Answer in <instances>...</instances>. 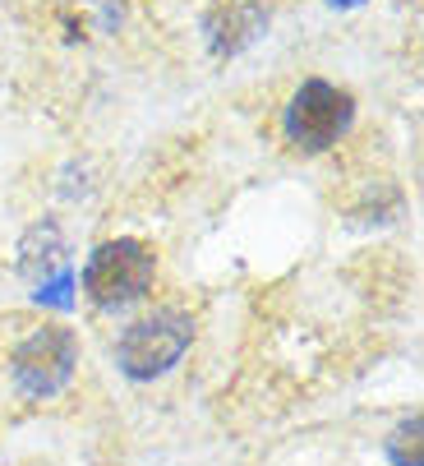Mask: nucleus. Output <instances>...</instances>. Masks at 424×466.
Segmentation results:
<instances>
[{
    "label": "nucleus",
    "mask_w": 424,
    "mask_h": 466,
    "mask_svg": "<svg viewBox=\"0 0 424 466\" xmlns=\"http://www.w3.org/2000/svg\"><path fill=\"white\" fill-rule=\"evenodd\" d=\"M189 347H194V319H189V309L157 305L148 314H138L116 338V370L129 383H153V379L171 374L185 360Z\"/></svg>",
    "instance_id": "obj_1"
},
{
    "label": "nucleus",
    "mask_w": 424,
    "mask_h": 466,
    "mask_svg": "<svg viewBox=\"0 0 424 466\" xmlns=\"http://www.w3.org/2000/svg\"><path fill=\"white\" fill-rule=\"evenodd\" d=\"M350 125H356V97H350V88L332 84V79H300L296 93L287 97V106H281V135H287V144L296 153H328L337 148Z\"/></svg>",
    "instance_id": "obj_2"
},
{
    "label": "nucleus",
    "mask_w": 424,
    "mask_h": 466,
    "mask_svg": "<svg viewBox=\"0 0 424 466\" xmlns=\"http://www.w3.org/2000/svg\"><path fill=\"white\" fill-rule=\"evenodd\" d=\"M79 370V332L69 323H33L10 351V383L28 402L65 392Z\"/></svg>",
    "instance_id": "obj_3"
},
{
    "label": "nucleus",
    "mask_w": 424,
    "mask_h": 466,
    "mask_svg": "<svg viewBox=\"0 0 424 466\" xmlns=\"http://www.w3.org/2000/svg\"><path fill=\"white\" fill-rule=\"evenodd\" d=\"M153 278H157L153 245L138 240V236H116V240H102L88 254V263H84V296L97 309H125V305L144 300L153 291Z\"/></svg>",
    "instance_id": "obj_4"
},
{
    "label": "nucleus",
    "mask_w": 424,
    "mask_h": 466,
    "mask_svg": "<svg viewBox=\"0 0 424 466\" xmlns=\"http://www.w3.org/2000/svg\"><path fill=\"white\" fill-rule=\"evenodd\" d=\"M272 24V0H207L203 10V37L217 60L245 56Z\"/></svg>",
    "instance_id": "obj_5"
},
{
    "label": "nucleus",
    "mask_w": 424,
    "mask_h": 466,
    "mask_svg": "<svg viewBox=\"0 0 424 466\" xmlns=\"http://www.w3.org/2000/svg\"><path fill=\"white\" fill-rule=\"evenodd\" d=\"M60 258H65V236L56 231V222H37V227L24 236V245H19V268L33 273L37 282H46L51 273L65 268Z\"/></svg>",
    "instance_id": "obj_6"
},
{
    "label": "nucleus",
    "mask_w": 424,
    "mask_h": 466,
    "mask_svg": "<svg viewBox=\"0 0 424 466\" xmlns=\"http://www.w3.org/2000/svg\"><path fill=\"white\" fill-rule=\"evenodd\" d=\"M424 420H419V411H410L392 434H388V443H383V452H388V461L392 466H424Z\"/></svg>",
    "instance_id": "obj_7"
},
{
    "label": "nucleus",
    "mask_w": 424,
    "mask_h": 466,
    "mask_svg": "<svg viewBox=\"0 0 424 466\" xmlns=\"http://www.w3.org/2000/svg\"><path fill=\"white\" fill-rule=\"evenodd\" d=\"M33 300H37V305H46V309H60V314H65V309H75V268L65 263L60 273H51L46 282H37Z\"/></svg>",
    "instance_id": "obj_8"
},
{
    "label": "nucleus",
    "mask_w": 424,
    "mask_h": 466,
    "mask_svg": "<svg viewBox=\"0 0 424 466\" xmlns=\"http://www.w3.org/2000/svg\"><path fill=\"white\" fill-rule=\"evenodd\" d=\"M356 5H365V0H328V10H356Z\"/></svg>",
    "instance_id": "obj_9"
}]
</instances>
